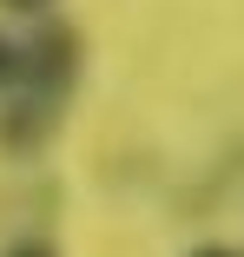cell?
<instances>
[{"mask_svg":"<svg viewBox=\"0 0 244 257\" xmlns=\"http://www.w3.org/2000/svg\"><path fill=\"white\" fill-rule=\"evenodd\" d=\"M73 73H79V40L66 27L40 33L27 53H20L14 79H7L14 99H7V112H0V139H7V145H33L46 125L60 119L66 92H73Z\"/></svg>","mask_w":244,"mask_h":257,"instance_id":"cell-1","label":"cell"},{"mask_svg":"<svg viewBox=\"0 0 244 257\" xmlns=\"http://www.w3.org/2000/svg\"><path fill=\"white\" fill-rule=\"evenodd\" d=\"M14 66H20V46H14V40H0V86L14 79Z\"/></svg>","mask_w":244,"mask_h":257,"instance_id":"cell-2","label":"cell"},{"mask_svg":"<svg viewBox=\"0 0 244 257\" xmlns=\"http://www.w3.org/2000/svg\"><path fill=\"white\" fill-rule=\"evenodd\" d=\"M7 257H53V244H40V237H27V244H14Z\"/></svg>","mask_w":244,"mask_h":257,"instance_id":"cell-3","label":"cell"},{"mask_svg":"<svg viewBox=\"0 0 244 257\" xmlns=\"http://www.w3.org/2000/svg\"><path fill=\"white\" fill-rule=\"evenodd\" d=\"M0 7H7V14H46L53 0H0Z\"/></svg>","mask_w":244,"mask_h":257,"instance_id":"cell-4","label":"cell"},{"mask_svg":"<svg viewBox=\"0 0 244 257\" xmlns=\"http://www.w3.org/2000/svg\"><path fill=\"white\" fill-rule=\"evenodd\" d=\"M198 257H237V250H218V244H211V250H198Z\"/></svg>","mask_w":244,"mask_h":257,"instance_id":"cell-5","label":"cell"}]
</instances>
